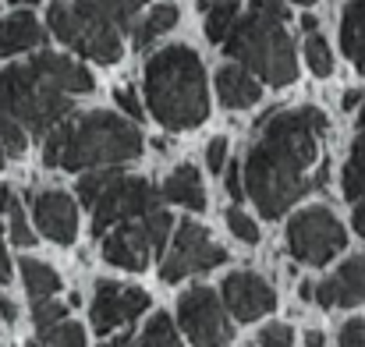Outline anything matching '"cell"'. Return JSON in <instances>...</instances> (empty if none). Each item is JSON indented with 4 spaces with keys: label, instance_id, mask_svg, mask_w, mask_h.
Wrapping results in <instances>:
<instances>
[{
    "label": "cell",
    "instance_id": "cell-1",
    "mask_svg": "<svg viewBox=\"0 0 365 347\" xmlns=\"http://www.w3.org/2000/svg\"><path fill=\"white\" fill-rule=\"evenodd\" d=\"M255 128L262 131V138L248 152L245 192L266 220H277L298 199L327 185V170H316L327 114L316 107L273 110L269 117H259Z\"/></svg>",
    "mask_w": 365,
    "mask_h": 347
},
{
    "label": "cell",
    "instance_id": "cell-2",
    "mask_svg": "<svg viewBox=\"0 0 365 347\" xmlns=\"http://www.w3.org/2000/svg\"><path fill=\"white\" fill-rule=\"evenodd\" d=\"M149 114L170 131H192L210 117L206 68L192 46H163L145 61Z\"/></svg>",
    "mask_w": 365,
    "mask_h": 347
},
{
    "label": "cell",
    "instance_id": "cell-3",
    "mask_svg": "<svg viewBox=\"0 0 365 347\" xmlns=\"http://www.w3.org/2000/svg\"><path fill=\"white\" fill-rule=\"evenodd\" d=\"M142 156V131L118 114L93 110L82 117H68L57 131L46 135L43 160L61 170H93L114 167Z\"/></svg>",
    "mask_w": 365,
    "mask_h": 347
},
{
    "label": "cell",
    "instance_id": "cell-4",
    "mask_svg": "<svg viewBox=\"0 0 365 347\" xmlns=\"http://www.w3.org/2000/svg\"><path fill=\"white\" fill-rule=\"evenodd\" d=\"M18 120L29 135H50L71 117V93H64L39 57L0 71V120Z\"/></svg>",
    "mask_w": 365,
    "mask_h": 347
},
{
    "label": "cell",
    "instance_id": "cell-5",
    "mask_svg": "<svg viewBox=\"0 0 365 347\" xmlns=\"http://www.w3.org/2000/svg\"><path fill=\"white\" fill-rule=\"evenodd\" d=\"M224 43H227V53L238 64H245L259 82H266L273 89L291 86L298 78L294 43H291L280 18H269L262 11H248L245 18H238L235 32Z\"/></svg>",
    "mask_w": 365,
    "mask_h": 347
},
{
    "label": "cell",
    "instance_id": "cell-6",
    "mask_svg": "<svg viewBox=\"0 0 365 347\" xmlns=\"http://www.w3.org/2000/svg\"><path fill=\"white\" fill-rule=\"evenodd\" d=\"M46 18H50L53 36L64 46H71L75 53L93 57L100 64H118L121 61V29L107 18V11L96 0L53 4Z\"/></svg>",
    "mask_w": 365,
    "mask_h": 347
},
{
    "label": "cell",
    "instance_id": "cell-7",
    "mask_svg": "<svg viewBox=\"0 0 365 347\" xmlns=\"http://www.w3.org/2000/svg\"><path fill=\"white\" fill-rule=\"evenodd\" d=\"M170 227H174V220H170V213H163V209L145 213V217H138V220H128V224L114 227V231L103 237V259H107L110 266H121V269L138 273V269L149 266V259H153L156 252H163Z\"/></svg>",
    "mask_w": 365,
    "mask_h": 347
},
{
    "label": "cell",
    "instance_id": "cell-8",
    "mask_svg": "<svg viewBox=\"0 0 365 347\" xmlns=\"http://www.w3.org/2000/svg\"><path fill=\"white\" fill-rule=\"evenodd\" d=\"M348 231L327 206H309L287 224V248L305 266H327L337 252H344Z\"/></svg>",
    "mask_w": 365,
    "mask_h": 347
},
{
    "label": "cell",
    "instance_id": "cell-9",
    "mask_svg": "<svg viewBox=\"0 0 365 347\" xmlns=\"http://www.w3.org/2000/svg\"><path fill=\"white\" fill-rule=\"evenodd\" d=\"M160 199L163 192L149 181V177H124L118 174L103 195L93 202V234H107L110 227H121L128 220H138L145 213H156L160 209Z\"/></svg>",
    "mask_w": 365,
    "mask_h": 347
},
{
    "label": "cell",
    "instance_id": "cell-10",
    "mask_svg": "<svg viewBox=\"0 0 365 347\" xmlns=\"http://www.w3.org/2000/svg\"><path fill=\"white\" fill-rule=\"evenodd\" d=\"M178 326L195 347H227L235 341L227 305L210 287H192L178 298Z\"/></svg>",
    "mask_w": 365,
    "mask_h": 347
},
{
    "label": "cell",
    "instance_id": "cell-11",
    "mask_svg": "<svg viewBox=\"0 0 365 347\" xmlns=\"http://www.w3.org/2000/svg\"><path fill=\"white\" fill-rule=\"evenodd\" d=\"M224 262H227V252L213 241V234L206 231L202 224H195V220H185V224H178L174 244H170V252L163 255L160 276H163V284H178V280H185V276L217 269V266H224Z\"/></svg>",
    "mask_w": 365,
    "mask_h": 347
},
{
    "label": "cell",
    "instance_id": "cell-12",
    "mask_svg": "<svg viewBox=\"0 0 365 347\" xmlns=\"http://www.w3.org/2000/svg\"><path fill=\"white\" fill-rule=\"evenodd\" d=\"M149 309V294L142 287H121L114 280H100L93 294V330L110 333L124 323L138 319Z\"/></svg>",
    "mask_w": 365,
    "mask_h": 347
},
{
    "label": "cell",
    "instance_id": "cell-13",
    "mask_svg": "<svg viewBox=\"0 0 365 347\" xmlns=\"http://www.w3.org/2000/svg\"><path fill=\"white\" fill-rule=\"evenodd\" d=\"M220 294H224L227 312H231L238 323H252V319H259V316H266V312L277 309V294H273V287H269L259 273H248V269L231 273V276L224 280Z\"/></svg>",
    "mask_w": 365,
    "mask_h": 347
},
{
    "label": "cell",
    "instance_id": "cell-14",
    "mask_svg": "<svg viewBox=\"0 0 365 347\" xmlns=\"http://www.w3.org/2000/svg\"><path fill=\"white\" fill-rule=\"evenodd\" d=\"M32 217L36 227L46 234L53 244H71L78 234V206L64 192H43L32 199Z\"/></svg>",
    "mask_w": 365,
    "mask_h": 347
},
{
    "label": "cell",
    "instance_id": "cell-15",
    "mask_svg": "<svg viewBox=\"0 0 365 347\" xmlns=\"http://www.w3.org/2000/svg\"><path fill=\"white\" fill-rule=\"evenodd\" d=\"M316 301L323 309H351L365 305V255H351L334 276L316 287Z\"/></svg>",
    "mask_w": 365,
    "mask_h": 347
},
{
    "label": "cell",
    "instance_id": "cell-16",
    "mask_svg": "<svg viewBox=\"0 0 365 347\" xmlns=\"http://www.w3.org/2000/svg\"><path fill=\"white\" fill-rule=\"evenodd\" d=\"M217 93L227 110H248L262 100V82L245 64H224L217 71Z\"/></svg>",
    "mask_w": 365,
    "mask_h": 347
},
{
    "label": "cell",
    "instance_id": "cell-17",
    "mask_svg": "<svg viewBox=\"0 0 365 347\" xmlns=\"http://www.w3.org/2000/svg\"><path fill=\"white\" fill-rule=\"evenodd\" d=\"M46 39L43 25L29 11H14L0 21V57H14L21 50H36Z\"/></svg>",
    "mask_w": 365,
    "mask_h": 347
},
{
    "label": "cell",
    "instance_id": "cell-18",
    "mask_svg": "<svg viewBox=\"0 0 365 347\" xmlns=\"http://www.w3.org/2000/svg\"><path fill=\"white\" fill-rule=\"evenodd\" d=\"M163 199L167 202H178V206H188V209H206V192H202V177H199V170L195 167H178L167 181H163Z\"/></svg>",
    "mask_w": 365,
    "mask_h": 347
},
{
    "label": "cell",
    "instance_id": "cell-19",
    "mask_svg": "<svg viewBox=\"0 0 365 347\" xmlns=\"http://www.w3.org/2000/svg\"><path fill=\"white\" fill-rule=\"evenodd\" d=\"M39 64L46 68V75L64 89V93H71V96H82V93H93V75H89V68H82V64H75L71 57H61V53H43L39 57Z\"/></svg>",
    "mask_w": 365,
    "mask_h": 347
},
{
    "label": "cell",
    "instance_id": "cell-20",
    "mask_svg": "<svg viewBox=\"0 0 365 347\" xmlns=\"http://www.w3.org/2000/svg\"><path fill=\"white\" fill-rule=\"evenodd\" d=\"M341 46L365 75V0H351L341 14Z\"/></svg>",
    "mask_w": 365,
    "mask_h": 347
},
{
    "label": "cell",
    "instance_id": "cell-21",
    "mask_svg": "<svg viewBox=\"0 0 365 347\" xmlns=\"http://www.w3.org/2000/svg\"><path fill=\"white\" fill-rule=\"evenodd\" d=\"M344 195L351 202L365 199V107H362V114H359V135H355L351 156L344 163Z\"/></svg>",
    "mask_w": 365,
    "mask_h": 347
},
{
    "label": "cell",
    "instance_id": "cell-22",
    "mask_svg": "<svg viewBox=\"0 0 365 347\" xmlns=\"http://www.w3.org/2000/svg\"><path fill=\"white\" fill-rule=\"evenodd\" d=\"M21 280H25V291L32 301H46L50 294L61 291V276L39 259H21Z\"/></svg>",
    "mask_w": 365,
    "mask_h": 347
},
{
    "label": "cell",
    "instance_id": "cell-23",
    "mask_svg": "<svg viewBox=\"0 0 365 347\" xmlns=\"http://www.w3.org/2000/svg\"><path fill=\"white\" fill-rule=\"evenodd\" d=\"M178 18H181L178 4H156V7L149 11V18L138 25V32H135V46H138V50H145V46H149V43H156L163 32H170V29L178 25Z\"/></svg>",
    "mask_w": 365,
    "mask_h": 347
},
{
    "label": "cell",
    "instance_id": "cell-24",
    "mask_svg": "<svg viewBox=\"0 0 365 347\" xmlns=\"http://www.w3.org/2000/svg\"><path fill=\"white\" fill-rule=\"evenodd\" d=\"M238 18H242V4H238V0H217V4H210V7H206V36H210L213 43L227 39V36L235 32Z\"/></svg>",
    "mask_w": 365,
    "mask_h": 347
},
{
    "label": "cell",
    "instance_id": "cell-25",
    "mask_svg": "<svg viewBox=\"0 0 365 347\" xmlns=\"http://www.w3.org/2000/svg\"><path fill=\"white\" fill-rule=\"evenodd\" d=\"M128 347H181V341H178V330H174L170 316H167V312H156V316L149 319V326Z\"/></svg>",
    "mask_w": 365,
    "mask_h": 347
},
{
    "label": "cell",
    "instance_id": "cell-26",
    "mask_svg": "<svg viewBox=\"0 0 365 347\" xmlns=\"http://www.w3.org/2000/svg\"><path fill=\"white\" fill-rule=\"evenodd\" d=\"M29 347H86V330L78 323H57L50 330H43Z\"/></svg>",
    "mask_w": 365,
    "mask_h": 347
},
{
    "label": "cell",
    "instance_id": "cell-27",
    "mask_svg": "<svg viewBox=\"0 0 365 347\" xmlns=\"http://www.w3.org/2000/svg\"><path fill=\"white\" fill-rule=\"evenodd\" d=\"M305 61H309V71L319 78H327L334 71V53L319 32H305Z\"/></svg>",
    "mask_w": 365,
    "mask_h": 347
},
{
    "label": "cell",
    "instance_id": "cell-28",
    "mask_svg": "<svg viewBox=\"0 0 365 347\" xmlns=\"http://www.w3.org/2000/svg\"><path fill=\"white\" fill-rule=\"evenodd\" d=\"M118 174H121V170H93V174L78 177V188H75V192H78L82 206H89V209H93V202L103 195V188H107V185H110Z\"/></svg>",
    "mask_w": 365,
    "mask_h": 347
},
{
    "label": "cell",
    "instance_id": "cell-29",
    "mask_svg": "<svg viewBox=\"0 0 365 347\" xmlns=\"http://www.w3.org/2000/svg\"><path fill=\"white\" fill-rule=\"evenodd\" d=\"M96 4L107 11V18L124 32V29L135 21V14L142 11V4H149V0H96Z\"/></svg>",
    "mask_w": 365,
    "mask_h": 347
},
{
    "label": "cell",
    "instance_id": "cell-30",
    "mask_svg": "<svg viewBox=\"0 0 365 347\" xmlns=\"http://www.w3.org/2000/svg\"><path fill=\"white\" fill-rule=\"evenodd\" d=\"M0 145H4V152L7 156H21L25 152V145H29V131L18 124V120H0Z\"/></svg>",
    "mask_w": 365,
    "mask_h": 347
},
{
    "label": "cell",
    "instance_id": "cell-31",
    "mask_svg": "<svg viewBox=\"0 0 365 347\" xmlns=\"http://www.w3.org/2000/svg\"><path fill=\"white\" fill-rule=\"evenodd\" d=\"M32 319H36V333H43V330L64 323V305H57L50 298L46 301H32Z\"/></svg>",
    "mask_w": 365,
    "mask_h": 347
},
{
    "label": "cell",
    "instance_id": "cell-32",
    "mask_svg": "<svg viewBox=\"0 0 365 347\" xmlns=\"http://www.w3.org/2000/svg\"><path fill=\"white\" fill-rule=\"evenodd\" d=\"M227 227H231V234H235L238 241H245V244H255V241H259V227H255V220H252V217H245L238 206H231V209H227Z\"/></svg>",
    "mask_w": 365,
    "mask_h": 347
},
{
    "label": "cell",
    "instance_id": "cell-33",
    "mask_svg": "<svg viewBox=\"0 0 365 347\" xmlns=\"http://www.w3.org/2000/svg\"><path fill=\"white\" fill-rule=\"evenodd\" d=\"M291 344H294V333L284 323H269V326L259 330V347H291Z\"/></svg>",
    "mask_w": 365,
    "mask_h": 347
},
{
    "label": "cell",
    "instance_id": "cell-34",
    "mask_svg": "<svg viewBox=\"0 0 365 347\" xmlns=\"http://www.w3.org/2000/svg\"><path fill=\"white\" fill-rule=\"evenodd\" d=\"M7 234H11V241H14L18 248H29V244H36V234H32L29 220H25V213H21L18 206L11 209V227H7Z\"/></svg>",
    "mask_w": 365,
    "mask_h": 347
},
{
    "label": "cell",
    "instance_id": "cell-35",
    "mask_svg": "<svg viewBox=\"0 0 365 347\" xmlns=\"http://www.w3.org/2000/svg\"><path fill=\"white\" fill-rule=\"evenodd\" d=\"M341 347H365V319H348L337 333Z\"/></svg>",
    "mask_w": 365,
    "mask_h": 347
},
{
    "label": "cell",
    "instance_id": "cell-36",
    "mask_svg": "<svg viewBox=\"0 0 365 347\" xmlns=\"http://www.w3.org/2000/svg\"><path fill=\"white\" fill-rule=\"evenodd\" d=\"M224 160H227V138L220 135V138H213L210 149H206V167L217 174V170H224Z\"/></svg>",
    "mask_w": 365,
    "mask_h": 347
},
{
    "label": "cell",
    "instance_id": "cell-37",
    "mask_svg": "<svg viewBox=\"0 0 365 347\" xmlns=\"http://www.w3.org/2000/svg\"><path fill=\"white\" fill-rule=\"evenodd\" d=\"M114 100H118V107H121L124 114H131V117H142V103H138V96L128 89V86H121L118 93H114Z\"/></svg>",
    "mask_w": 365,
    "mask_h": 347
},
{
    "label": "cell",
    "instance_id": "cell-38",
    "mask_svg": "<svg viewBox=\"0 0 365 347\" xmlns=\"http://www.w3.org/2000/svg\"><path fill=\"white\" fill-rule=\"evenodd\" d=\"M227 192H231V199H235V202H242L245 195H248V192H245V170L238 167V163H235V167H231V174H227Z\"/></svg>",
    "mask_w": 365,
    "mask_h": 347
},
{
    "label": "cell",
    "instance_id": "cell-39",
    "mask_svg": "<svg viewBox=\"0 0 365 347\" xmlns=\"http://www.w3.org/2000/svg\"><path fill=\"white\" fill-rule=\"evenodd\" d=\"M252 11H262V14H269V18L287 21V7H284L280 0H252Z\"/></svg>",
    "mask_w": 365,
    "mask_h": 347
},
{
    "label": "cell",
    "instance_id": "cell-40",
    "mask_svg": "<svg viewBox=\"0 0 365 347\" xmlns=\"http://www.w3.org/2000/svg\"><path fill=\"white\" fill-rule=\"evenodd\" d=\"M18 206V199H14V188L11 185H0V213H11Z\"/></svg>",
    "mask_w": 365,
    "mask_h": 347
},
{
    "label": "cell",
    "instance_id": "cell-41",
    "mask_svg": "<svg viewBox=\"0 0 365 347\" xmlns=\"http://www.w3.org/2000/svg\"><path fill=\"white\" fill-rule=\"evenodd\" d=\"M351 224H355V231L365 237V199H359V202H355V217H351Z\"/></svg>",
    "mask_w": 365,
    "mask_h": 347
},
{
    "label": "cell",
    "instance_id": "cell-42",
    "mask_svg": "<svg viewBox=\"0 0 365 347\" xmlns=\"http://www.w3.org/2000/svg\"><path fill=\"white\" fill-rule=\"evenodd\" d=\"M11 280V262H7V252H4V234H0V284Z\"/></svg>",
    "mask_w": 365,
    "mask_h": 347
},
{
    "label": "cell",
    "instance_id": "cell-43",
    "mask_svg": "<svg viewBox=\"0 0 365 347\" xmlns=\"http://www.w3.org/2000/svg\"><path fill=\"white\" fill-rule=\"evenodd\" d=\"M359 103H362V93H359V89H351V93L341 96V107H344V110H355Z\"/></svg>",
    "mask_w": 365,
    "mask_h": 347
},
{
    "label": "cell",
    "instance_id": "cell-44",
    "mask_svg": "<svg viewBox=\"0 0 365 347\" xmlns=\"http://www.w3.org/2000/svg\"><path fill=\"white\" fill-rule=\"evenodd\" d=\"M0 319H7V323H14V305H11L7 298H0Z\"/></svg>",
    "mask_w": 365,
    "mask_h": 347
},
{
    "label": "cell",
    "instance_id": "cell-45",
    "mask_svg": "<svg viewBox=\"0 0 365 347\" xmlns=\"http://www.w3.org/2000/svg\"><path fill=\"white\" fill-rule=\"evenodd\" d=\"M305 344L309 347H323V333H319V330H309V333H305Z\"/></svg>",
    "mask_w": 365,
    "mask_h": 347
},
{
    "label": "cell",
    "instance_id": "cell-46",
    "mask_svg": "<svg viewBox=\"0 0 365 347\" xmlns=\"http://www.w3.org/2000/svg\"><path fill=\"white\" fill-rule=\"evenodd\" d=\"M298 294H302V298H305V301H316V287H312V284H309V280H305V284H302V291H298Z\"/></svg>",
    "mask_w": 365,
    "mask_h": 347
},
{
    "label": "cell",
    "instance_id": "cell-47",
    "mask_svg": "<svg viewBox=\"0 0 365 347\" xmlns=\"http://www.w3.org/2000/svg\"><path fill=\"white\" fill-rule=\"evenodd\" d=\"M302 29H305V32H316V18H312V14H302Z\"/></svg>",
    "mask_w": 365,
    "mask_h": 347
},
{
    "label": "cell",
    "instance_id": "cell-48",
    "mask_svg": "<svg viewBox=\"0 0 365 347\" xmlns=\"http://www.w3.org/2000/svg\"><path fill=\"white\" fill-rule=\"evenodd\" d=\"M11 4H39V0H11Z\"/></svg>",
    "mask_w": 365,
    "mask_h": 347
},
{
    "label": "cell",
    "instance_id": "cell-49",
    "mask_svg": "<svg viewBox=\"0 0 365 347\" xmlns=\"http://www.w3.org/2000/svg\"><path fill=\"white\" fill-rule=\"evenodd\" d=\"M199 4H202V11H206V4H217V0H199Z\"/></svg>",
    "mask_w": 365,
    "mask_h": 347
},
{
    "label": "cell",
    "instance_id": "cell-50",
    "mask_svg": "<svg viewBox=\"0 0 365 347\" xmlns=\"http://www.w3.org/2000/svg\"><path fill=\"white\" fill-rule=\"evenodd\" d=\"M294 4H316V0H294Z\"/></svg>",
    "mask_w": 365,
    "mask_h": 347
},
{
    "label": "cell",
    "instance_id": "cell-51",
    "mask_svg": "<svg viewBox=\"0 0 365 347\" xmlns=\"http://www.w3.org/2000/svg\"><path fill=\"white\" fill-rule=\"evenodd\" d=\"M0 167H4V145H0Z\"/></svg>",
    "mask_w": 365,
    "mask_h": 347
}]
</instances>
